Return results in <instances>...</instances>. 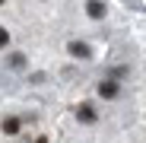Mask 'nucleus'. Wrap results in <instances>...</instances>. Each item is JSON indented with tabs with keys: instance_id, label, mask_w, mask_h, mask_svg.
Listing matches in <instances>:
<instances>
[{
	"instance_id": "1",
	"label": "nucleus",
	"mask_w": 146,
	"mask_h": 143,
	"mask_svg": "<svg viewBox=\"0 0 146 143\" xmlns=\"http://www.w3.org/2000/svg\"><path fill=\"white\" fill-rule=\"evenodd\" d=\"M67 51H70V57H76V61H92L95 54H92V45H86V41H80V38H73L70 45H67Z\"/></svg>"
},
{
	"instance_id": "2",
	"label": "nucleus",
	"mask_w": 146,
	"mask_h": 143,
	"mask_svg": "<svg viewBox=\"0 0 146 143\" xmlns=\"http://www.w3.org/2000/svg\"><path fill=\"white\" fill-rule=\"evenodd\" d=\"M76 121L80 124H95V121H99V111H95L89 102H80L76 105Z\"/></svg>"
},
{
	"instance_id": "3",
	"label": "nucleus",
	"mask_w": 146,
	"mask_h": 143,
	"mask_svg": "<svg viewBox=\"0 0 146 143\" xmlns=\"http://www.w3.org/2000/svg\"><path fill=\"white\" fill-rule=\"evenodd\" d=\"M95 92H99L102 99H117V95H121V83H114V80H102L99 86H95Z\"/></svg>"
},
{
	"instance_id": "4",
	"label": "nucleus",
	"mask_w": 146,
	"mask_h": 143,
	"mask_svg": "<svg viewBox=\"0 0 146 143\" xmlns=\"http://www.w3.org/2000/svg\"><path fill=\"white\" fill-rule=\"evenodd\" d=\"M0 130H3L7 137H16V134L22 130V118H16V114H7L3 121H0Z\"/></svg>"
},
{
	"instance_id": "5",
	"label": "nucleus",
	"mask_w": 146,
	"mask_h": 143,
	"mask_svg": "<svg viewBox=\"0 0 146 143\" xmlns=\"http://www.w3.org/2000/svg\"><path fill=\"white\" fill-rule=\"evenodd\" d=\"M7 67H10V70H16V73H22V70L29 67V57L22 54V51H13V54L7 57Z\"/></svg>"
},
{
	"instance_id": "6",
	"label": "nucleus",
	"mask_w": 146,
	"mask_h": 143,
	"mask_svg": "<svg viewBox=\"0 0 146 143\" xmlns=\"http://www.w3.org/2000/svg\"><path fill=\"white\" fill-rule=\"evenodd\" d=\"M105 13H108V7L102 3V0H89L86 3V16L89 19H105Z\"/></svg>"
},
{
	"instance_id": "7",
	"label": "nucleus",
	"mask_w": 146,
	"mask_h": 143,
	"mask_svg": "<svg viewBox=\"0 0 146 143\" xmlns=\"http://www.w3.org/2000/svg\"><path fill=\"white\" fill-rule=\"evenodd\" d=\"M127 73H130V70H127V67H111V70H108V76H105V80H114V83H117V80H124Z\"/></svg>"
},
{
	"instance_id": "8",
	"label": "nucleus",
	"mask_w": 146,
	"mask_h": 143,
	"mask_svg": "<svg viewBox=\"0 0 146 143\" xmlns=\"http://www.w3.org/2000/svg\"><path fill=\"white\" fill-rule=\"evenodd\" d=\"M29 83L32 86H41V83H48V73H29Z\"/></svg>"
},
{
	"instance_id": "9",
	"label": "nucleus",
	"mask_w": 146,
	"mask_h": 143,
	"mask_svg": "<svg viewBox=\"0 0 146 143\" xmlns=\"http://www.w3.org/2000/svg\"><path fill=\"white\" fill-rule=\"evenodd\" d=\"M7 45H10V32L0 26V48H7Z\"/></svg>"
},
{
	"instance_id": "10",
	"label": "nucleus",
	"mask_w": 146,
	"mask_h": 143,
	"mask_svg": "<svg viewBox=\"0 0 146 143\" xmlns=\"http://www.w3.org/2000/svg\"><path fill=\"white\" fill-rule=\"evenodd\" d=\"M35 143H51V140H48V137H38V140H35Z\"/></svg>"
}]
</instances>
